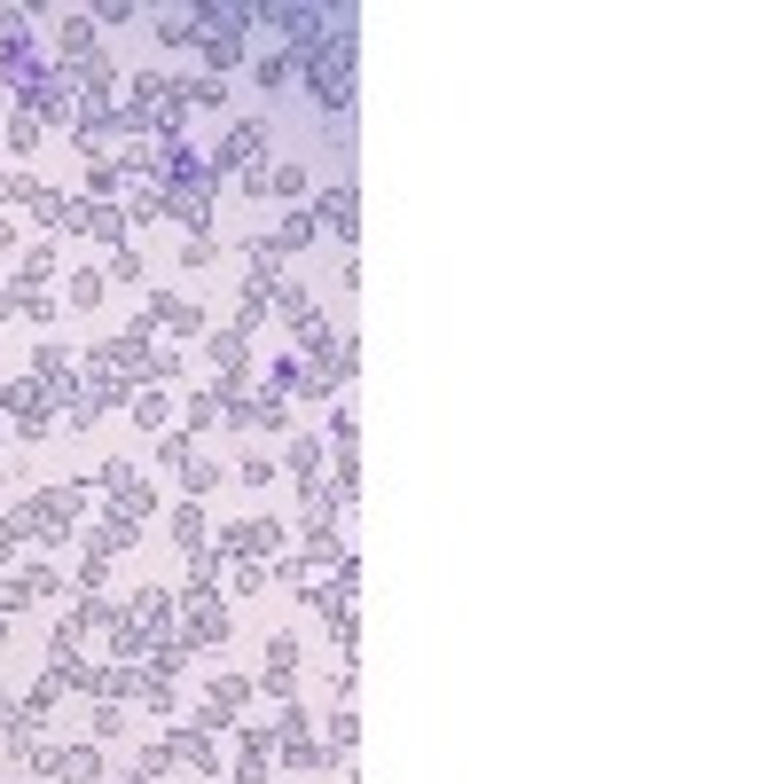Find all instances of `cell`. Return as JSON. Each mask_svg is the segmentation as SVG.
Returning <instances> with one entry per match:
<instances>
[{
    "label": "cell",
    "instance_id": "6da1fadb",
    "mask_svg": "<svg viewBox=\"0 0 784 784\" xmlns=\"http://www.w3.org/2000/svg\"><path fill=\"white\" fill-rule=\"evenodd\" d=\"M9 103H24V118H40V126H71V118H79V79H71L63 63H40Z\"/></svg>",
    "mask_w": 784,
    "mask_h": 784
},
{
    "label": "cell",
    "instance_id": "7a4b0ae2",
    "mask_svg": "<svg viewBox=\"0 0 784 784\" xmlns=\"http://www.w3.org/2000/svg\"><path fill=\"white\" fill-rule=\"evenodd\" d=\"M268 149H275V126H268V118H236L205 165H212V181H220V173H259V165H268Z\"/></svg>",
    "mask_w": 784,
    "mask_h": 784
},
{
    "label": "cell",
    "instance_id": "3957f363",
    "mask_svg": "<svg viewBox=\"0 0 784 784\" xmlns=\"http://www.w3.org/2000/svg\"><path fill=\"white\" fill-rule=\"evenodd\" d=\"M79 510H86V479H79V487H48V494H32V542L71 550V534H79Z\"/></svg>",
    "mask_w": 784,
    "mask_h": 784
},
{
    "label": "cell",
    "instance_id": "277c9868",
    "mask_svg": "<svg viewBox=\"0 0 784 784\" xmlns=\"http://www.w3.org/2000/svg\"><path fill=\"white\" fill-rule=\"evenodd\" d=\"M212 550L220 557H259V565H268L275 550H283V518H236V526H212Z\"/></svg>",
    "mask_w": 784,
    "mask_h": 784
},
{
    "label": "cell",
    "instance_id": "5b68a950",
    "mask_svg": "<svg viewBox=\"0 0 784 784\" xmlns=\"http://www.w3.org/2000/svg\"><path fill=\"white\" fill-rule=\"evenodd\" d=\"M173 620H181V644L189 651H212L228 636V604L220 596H181V613H173Z\"/></svg>",
    "mask_w": 784,
    "mask_h": 784
},
{
    "label": "cell",
    "instance_id": "8992f818",
    "mask_svg": "<svg viewBox=\"0 0 784 784\" xmlns=\"http://www.w3.org/2000/svg\"><path fill=\"white\" fill-rule=\"evenodd\" d=\"M291 479H299V494H314L322 479H330V440H322V431H299V440H291V463H283Z\"/></svg>",
    "mask_w": 784,
    "mask_h": 784
},
{
    "label": "cell",
    "instance_id": "52a82bcc",
    "mask_svg": "<svg viewBox=\"0 0 784 784\" xmlns=\"http://www.w3.org/2000/svg\"><path fill=\"white\" fill-rule=\"evenodd\" d=\"M268 761H275V722H251L236 745V784H268Z\"/></svg>",
    "mask_w": 784,
    "mask_h": 784
},
{
    "label": "cell",
    "instance_id": "ba28073f",
    "mask_svg": "<svg viewBox=\"0 0 784 784\" xmlns=\"http://www.w3.org/2000/svg\"><path fill=\"white\" fill-rule=\"evenodd\" d=\"M157 322L181 337V345H189V337H205V306H197V299H165V291H157V299H149V330H157Z\"/></svg>",
    "mask_w": 784,
    "mask_h": 784
},
{
    "label": "cell",
    "instance_id": "9c48e42d",
    "mask_svg": "<svg viewBox=\"0 0 784 784\" xmlns=\"http://www.w3.org/2000/svg\"><path fill=\"white\" fill-rule=\"evenodd\" d=\"M173 613H181V596H173V588H157V581H142V588H134V613H126V620L157 636V628H173Z\"/></svg>",
    "mask_w": 784,
    "mask_h": 784
},
{
    "label": "cell",
    "instance_id": "30bf717a",
    "mask_svg": "<svg viewBox=\"0 0 784 784\" xmlns=\"http://www.w3.org/2000/svg\"><path fill=\"white\" fill-rule=\"evenodd\" d=\"M165 753H173V769H197V776H205V769H220L212 730H197V722H189V730H173V738H165Z\"/></svg>",
    "mask_w": 784,
    "mask_h": 784
},
{
    "label": "cell",
    "instance_id": "8fae6325",
    "mask_svg": "<svg viewBox=\"0 0 784 784\" xmlns=\"http://www.w3.org/2000/svg\"><path fill=\"white\" fill-rule=\"evenodd\" d=\"M134 542H142L134 518H118V510L103 518V526H86V557H118V550H134Z\"/></svg>",
    "mask_w": 784,
    "mask_h": 784
},
{
    "label": "cell",
    "instance_id": "7c38bea8",
    "mask_svg": "<svg viewBox=\"0 0 784 784\" xmlns=\"http://www.w3.org/2000/svg\"><path fill=\"white\" fill-rule=\"evenodd\" d=\"M314 220H322V228H330L337 243H354V228H362V220H354V189H345V181H337V189H330V197L314 205Z\"/></svg>",
    "mask_w": 784,
    "mask_h": 784
},
{
    "label": "cell",
    "instance_id": "4fadbf2b",
    "mask_svg": "<svg viewBox=\"0 0 784 784\" xmlns=\"http://www.w3.org/2000/svg\"><path fill=\"white\" fill-rule=\"evenodd\" d=\"M149 40L157 48H197V9H157L149 17Z\"/></svg>",
    "mask_w": 784,
    "mask_h": 784
},
{
    "label": "cell",
    "instance_id": "5bb4252c",
    "mask_svg": "<svg viewBox=\"0 0 784 784\" xmlns=\"http://www.w3.org/2000/svg\"><path fill=\"white\" fill-rule=\"evenodd\" d=\"M55 776L63 784H103V753L95 745H55Z\"/></svg>",
    "mask_w": 784,
    "mask_h": 784
},
{
    "label": "cell",
    "instance_id": "9a60e30c",
    "mask_svg": "<svg viewBox=\"0 0 784 784\" xmlns=\"http://www.w3.org/2000/svg\"><path fill=\"white\" fill-rule=\"evenodd\" d=\"M111 197H126V157H95V165H86V205H111Z\"/></svg>",
    "mask_w": 784,
    "mask_h": 784
},
{
    "label": "cell",
    "instance_id": "2e32d148",
    "mask_svg": "<svg viewBox=\"0 0 784 784\" xmlns=\"http://www.w3.org/2000/svg\"><path fill=\"white\" fill-rule=\"evenodd\" d=\"M173 550H181V557L212 550V526H205V510H197V502H181V510H173Z\"/></svg>",
    "mask_w": 784,
    "mask_h": 784
},
{
    "label": "cell",
    "instance_id": "e0dca14e",
    "mask_svg": "<svg viewBox=\"0 0 784 784\" xmlns=\"http://www.w3.org/2000/svg\"><path fill=\"white\" fill-rule=\"evenodd\" d=\"M205 354L220 362V369H251V337L228 322V330H205Z\"/></svg>",
    "mask_w": 784,
    "mask_h": 784
},
{
    "label": "cell",
    "instance_id": "ac0fdd59",
    "mask_svg": "<svg viewBox=\"0 0 784 784\" xmlns=\"http://www.w3.org/2000/svg\"><path fill=\"white\" fill-rule=\"evenodd\" d=\"M55 55H63V71L95 55V17H63V32H55Z\"/></svg>",
    "mask_w": 784,
    "mask_h": 784
},
{
    "label": "cell",
    "instance_id": "d6986e66",
    "mask_svg": "<svg viewBox=\"0 0 784 784\" xmlns=\"http://www.w3.org/2000/svg\"><path fill=\"white\" fill-rule=\"evenodd\" d=\"M181 369H189V354H181V345H149L134 377H142V385H165V377H181Z\"/></svg>",
    "mask_w": 784,
    "mask_h": 784
},
{
    "label": "cell",
    "instance_id": "ffe728a7",
    "mask_svg": "<svg viewBox=\"0 0 784 784\" xmlns=\"http://www.w3.org/2000/svg\"><path fill=\"white\" fill-rule=\"evenodd\" d=\"M63 283H71V291H63V306H79V314H86V306H103V291H111V275H103V268H79V275H63Z\"/></svg>",
    "mask_w": 784,
    "mask_h": 784
},
{
    "label": "cell",
    "instance_id": "44dd1931",
    "mask_svg": "<svg viewBox=\"0 0 784 784\" xmlns=\"http://www.w3.org/2000/svg\"><path fill=\"white\" fill-rule=\"evenodd\" d=\"M314 228H322L314 212H291V220H283L275 236H268V243H275V259H291V251H306V243H314Z\"/></svg>",
    "mask_w": 784,
    "mask_h": 784
},
{
    "label": "cell",
    "instance_id": "7402d4cb",
    "mask_svg": "<svg viewBox=\"0 0 784 784\" xmlns=\"http://www.w3.org/2000/svg\"><path fill=\"white\" fill-rule=\"evenodd\" d=\"M111 659H118V667H142V659H149V628L118 620V628H111Z\"/></svg>",
    "mask_w": 784,
    "mask_h": 784
},
{
    "label": "cell",
    "instance_id": "603a6c76",
    "mask_svg": "<svg viewBox=\"0 0 784 784\" xmlns=\"http://www.w3.org/2000/svg\"><path fill=\"white\" fill-rule=\"evenodd\" d=\"M181 103L189 111H228V79H212V71L205 79H181Z\"/></svg>",
    "mask_w": 784,
    "mask_h": 784
},
{
    "label": "cell",
    "instance_id": "cb8c5ba5",
    "mask_svg": "<svg viewBox=\"0 0 784 784\" xmlns=\"http://www.w3.org/2000/svg\"><path fill=\"white\" fill-rule=\"evenodd\" d=\"M268 197H283V205H299V197H306V165H299V157L268 165Z\"/></svg>",
    "mask_w": 784,
    "mask_h": 784
},
{
    "label": "cell",
    "instance_id": "d4e9b609",
    "mask_svg": "<svg viewBox=\"0 0 784 784\" xmlns=\"http://www.w3.org/2000/svg\"><path fill=\"white\" fill-rule=\"evenodd\" d=\"M275 581H283V588H299V596H314V588H322V565L299 550V557H283V565H275Z\"/></svg>",
    "mask_w": 784,
    "mask_h": 784
},
{
    "label": "cell",
    "instance_id": "484cf974",
    "mask_svg": "<svg viewBox=\"0 0 784 784\" xmlns=\"http://www.w3.org/2000/svg\"><path fill=\"white\" fill-rule=\"evenodd\" d=\"M17 283H24V291H48V283H55V243H32V251H24V275H17Z\"/></svg>",
    "mask_w": 784,
    "mask_h": 784
},
{
    "label": "cell",
    "instance_id": "4316f807",
    "mask_svg": "<svg viewBox=\"0 0 784 784\" xmlns=\"http://www.w3.org/2000/svg\"><path fill=\"white\" fill-rule=\"evenodd\" d=\"M126 228H134V220H126V212H118V205H95V212H86V236H103V243H111V251H118V243H126Z\"/></svg>",
    "mask_w": 784,
    "mask_h": 784
},
{
    "label": "cell",
    "instance_id": "83f0119b",
    "mask_svg": "<svg viewBox=\"0 0 784 784\" xmlns=\"http://www.w3.org/2000/svg\"><path fill=\"white\" fill-rule=\"evenodd\" d=\"M63 212H71V197H63V189H32V220H40L48 236H63Z\"/></svg>",
    "mask_w": 784,
    "mask_h": 784
},
{
    "label": "cell",
    "instance_id": "f1b7e54d",
    "mask_svg": "<svg viewBox=\"0 0 784 784\" xmlns=\"http://www.w3.org/2000/svg\"><path fill=\"white\" fill-rule=\"evenodd\" d=\"M268 306H275L283 322H306V314H314V299H306V283H275V291H268Z\"/></svg>",
    "mask_w": 784,
    "mask_h": 784
},
{
    "label": "cell",
    "instance_id": "f546056e",
    "mask_svg": "<svg viewBox=\"0 0 784 784\" xmlns=\"http://www.w3.org/2000/svg\"><path fill=\"white\" fill-rule=\"evenodd\" d=\"M205 707H220V714H228V722H236V707H251V682H243V675H220V682H212V699H205Z\"/></svg>",
    "mask_w": 784,
    "mask_h": 784
},
{
    "label": "cell",
    "instance_id": "4dcf8cb0",
    "mask_svg": "<svg viewBox=\"0 0 784 784\" xmlns=\"http://www.w3.org/2000/svg\"><path fill=\"white\" fill-rule=\"evenodd\" d=\"M32 377H40V385H63V377H71V354H63L55 337L40 345V354H32Z\"/></svg>",
    "mask_w": 784,
    "mask_h": 784
},
{
    "label": "cell",
    "instance_id": "1f68e13d",
    "mask_svg": "<svg viewBox=\"0 0 784 784\" xmlns=\"http://www.w3.org/2000/svg\"><path fill=\"white\" fill-rule=\"evenodd\" d=\"M228 588L236 596H259V588H268V565H259V557H228Z\"/></svg>",
    "mask_w": 784,
    "mask_h": 784
},
{
    "label": "cell",
    "instance_id": "d6a6232c",
    "mask_svg": "<svg viewBox=\"0 0 784 784\" xmlns=\"http://www.w3.org/2000/svg\"><path fill=\"white\" fill-rule=\"evenodd\" d=\"M157 463H165V471H189V463H197L189 431H157Z\"/></svg>",
    "mask_w": 784,
    "mask_h": 784
},
{
    "label": "cell",
    "instance_id": "836d02e7",
    "mask_svg": "<svg viewBox=\"0 0 784 784\" xmlns=\"http://www.w3.org/2000/svg\"><path fill=\"white\" fill-rule=\"evenodd\" d=\"M86 730H95V745H118V738H126V707H118V699H103Z\"/></svg>",
    "mask_w": 784,
    "mask_h": 784
},
{
    "label": "cell",
    "instance_id": "e575fe53",
    "mask_svg": "<svg viewBox=\"0 0 784 784\" xmlns=\"http://www.w3.org/2000/svg\"><path fill=\"white\" fill-rule=\"evenodd\" d=\"M126 416H134L142 431H165V416H173V400H165V393H134V408H126Z\"/></svg>",
    "mask_w": 784,
    "mask_h": 784
},
{
    "label": "cell",
    "instance_id": "d590c367",
    "mask_svg": "<svg viewBox=\"0 0 784 784\" xmlns=\"http://www.w3.org/2000/svg\"><path fill=\"white\" fill-rule=\"evenodd\" d=\"M251 79H259V86H291V79H299V55H259Z\"/></svg>",
    "mask_w": 784,
    "mask_h": 784
},
{
    "label": "cell",
    "instance_id": "8d00e7d4",
    "mask_svg": "<svg viewBox=\"0 0 784 784\" xmlns=\"http://www.w3.org/2000/svg\"><path fill=\"white\" fill-rule=\"evenodd\" d=\"M236 479H243V487H275V479H283V463H268V456H259V448H243Z\"/></svg>",
    "mask_w": 784,
    "mask_h": 784
},
{
    "label": "cell",
    "instance_id": "74e56055",
    "mask_svg": "<svg viewBox=\"0 0 784 784\" xmlns=\"http://www.w3.org/2000/svg\"><path fill=\"white\" fill-rule=\"evenodd\" d=\"M71 620H79V628H118V604H111V596H79Z\"/></svg>",
    "mask_w": 784,
    "mask_h": 784
},
{
    "label": "cell",
    "instance_id": "f35d334b",
    "mask_svg": "<svg viewBox=\"0 0 784 784\" xmlns=\"http://www.w3.org/2000/svg\"><path fill=\"white\" fill-rule=\"evenodd\" d=\"M40 134H48L40 118H24V111L9 118V149H17V157H32V149H40Z\"/></svg>",
    "mask_w": 784,
    "mask_h": 784
},
{
    "label": "cell",
    "instance_id": "ab89813d",
    "mask_svg": "<svg viewBox=\"0 0 784 784\" xmlns=\"http://www.w3.org/2000/svg\"><path fill=\"white\" fill-rule=\"evenodd\" d=\"M220 259V236H181V268H212Z\"/></svg>",
    "mask_w": 784,
    "mask_h": 784
},
{
    "label": "cell",
    "instance_id": "60d3db41",
    "mask_svg": "<svg viewBox=\"0 0 784 784\" xmlns=\"http://www.w3.org/2000/svg\"><path fill=\"white\" fill-rule=\"evenodd\" d=\"M103 275H111V283H142V251H134V243H118Z\"/></svg>",
    "mask_w": 784,
    "mask_h": 784
},
{
    "label": "cell",
    "instance_id": "b9f144b4",
    "mask_svg": "<svg viewBox=\"0 0 784 784\" xmlns=\"http://www.w3.org/2000/svg\"><path fill=\"white\" fill-rule=\"evenodd\" d=\"M32 189H40L32 173H0V212H9V205H32Z\"/></svg>",
    "mask_w": 784,
    "mask_h": 784
},
{
    "label": "cell",
    "instance_id": "7bdbcfd3",
    "mask_svg": "<svg viewBox=\"0 0 784 784\" xmlns=\"http://www.w3.org/2000/svg\"><path fill=\"white\" fill-rule=\"evenodd\" d=\"M173 479H181V494H189V502H197V494H205V487H212V479H220V463H205V456H197V463H189V471H173Z\"/></svg>",
    "mask_w": 784,
    "mask_h": 784
},
{
    "label": "cell",
    "instance_id": "ee69618b",
    "mask_svg": "<svg viewBox=\"0 0 784 784\" xmlns=\"http://www.w3.org/2000/svg\"><path fill=\"white\" fill-rule=\"evenodd\" d=\"M243 55H251V48H243V40H205V63H212V79H220V71H228V63H243Z\"/></svg>",
    "mask_w": 784,
    "mask_h": 784
},
{
    "label": "cell",
    "instance_id": "f6af8a7d",
    "mask_svg": "<svg viewBox=\"0 0 784 784\" xmlns=\"http://www.w3.org/2000/svg\"><path fill=\"white\" fill-rule=\"evenodd\" d=\"M181 416H189V431H205V424L220 416V393H189V400H181Z\"/></svg>",
    "mask_w": 784,
    "mask_h": 784
},
{
    "label": "cell",
    "instance_id": "bcb514c9",
    "mask_svg": "<svg viewBox=\"0 0 784 784\" xmlns=\"http://www.w3.org/2000/svg\"><path fill=\"white\" fill-rule=\"evenodd\" d=\"M17 314H24V322H55V299H48V291H17Z\"/></svg>",
    "mask_w": 784,
    "mask_h": 784
},
{
    "label": "cell",
    "instance_id": "7dc6e473",
    "mask_svg": "<svg viewBox=\"0 0 784 784\" xmlns=\"http://www.w3.org/2000/svg\"><path fill=\"white\" fill-rule=\"evenodd\" d=\"M24 588H32V596H63V573H55V565H24Z\"/></svg>",
    "mask_w": 784,
    "mask_h": 784
},
{
    "label": "cell",
    "instance_id": "c3c4849f",
    "mask_svg": "<svg viewBox=\"0 0 784 784\" xmlns=\"http://www.w3.org/2000/svg\"><path fill=\"white\" fill-rule=\"evenodd\" d=\"M259 690H268V699H291V690H299V667H268V675H259Z\"/></svg>",
    "mask_w": 784,
    "mask_h": 784
},
{
    "label": "cell",
    "instance_id": "681fc988",
    "mask_svg": "<svg viewBox=\"0 0 784 784\" xmlns=\"http://www.w3.org/2000/svg\"><path fill=\"white\" fill-rule=\"evenodd\" d=\"M354 738H362L354 714H330V753H354Z\"/></svg>",
    "mask_w": 784,
    "mask_h": 784
},
{
    "label": "cell",
    "instance_id": "f907efd6",
    "mask_svg": "<svg viewBox=\"0 0 784 784\" xmlns=\"http://www.w3.org/2000/svg\"><path fill=\"white\" fill-rule=\"evenodd\" d=\"M134 17H142L134 0H103V9H95V32H103V24H134Z\"/></svg>",
    "mask_w": 784,
    "mask_h": 784
},
{
    "label": "cell",
    "instance_id": "816d5d0a",
    "mask_svg": "<svg viewBox=\"0 0 784 784\" xmlns=\"http://www.w3.org/2000/svg\"><path fill=\"white\" fill-rule=\"evenodd\" d=\"M330 448H337V456L354 448V408H337V416H330Z\"/></svg>",
    "mask_w": 784,
    "mask_h": 784
},
{
    "label": "cell",
    "instance_id": "f5cc1de1",
    "mask_svg": "<svg viewBox=\"0 0 784 784\" xmlns=\"http://www.w3.org/2000/svg\"><path fill=\"white\" fill-rule=\"evenodd\" d=\"M17 251V220H0V259H9Z\"/></svg>",
    "mask_w": 784,
    "mask_h": 784
},
{
    "label": "cell",
    "instance_id": "db71d44e",
    "mask_svg": "<svg viewBox=\"0 0 784 784\" xmlns=\"http://www.w3.org/2000/svg\"><path fill=\"white\" fill-rule=\"evenodd\" d=\"M9 314H17V291H9V283H0V322H9Z\"/></svg>",
    "mask_w": 784,
    "mask_h": 784
},
{
    "label": "cell",
    "instance_id": "11a10c76",
    "mask_svg": "<svg viewBox=\"0 0 784 784\" xmlns=\"http://www.w3.org/2000/svg\"><path fill=\"white\" fill-rule=\"evenodd\" d=\"M0 408H17V385H9V377H0Z\"/></svg>",
    "mask_w": 784,
    "mask_h": 784
}]
</instances>
